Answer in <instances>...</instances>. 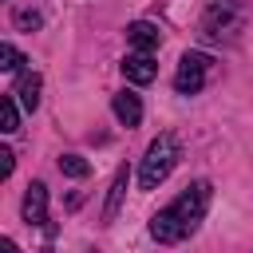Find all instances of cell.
<instances>
[{
  "mask_svg": "<svg viewBox=\"0 0 253 253\" xmlns=\"http://www.w3.org/2000/svg\"><path fill=\"white\" fill-rule=\"evenodd\" d=\"M206 75H210V55L186 51L182 63H178V75H174V91L178 95H198L206 87Z\"/></svg>",
  "mask_w": 253,
  "mask_h": 253,
  "instance_id": "obj_3",
  "label": "cell"
},
{
  "mask_svg": "<svg viewBox=\"0 0 253 253\" xmlns=\"http://www.w3.org/2000/svg\"><path fill=\"white\" fill-rule=\"evenodd\" d=\"M178 158H182L178 138H174L170 130H162V134L146 146V154H142V166H138V186H142V190H158V186L170 178V170L178 166Z\"/></svg>",
  "mask_w": 253,
  "mask_h": 253,
  "instance_id": "obj_2",
  "label": "cell"
},
{
  "mask_svg": "<svg viewBox=\"0 0 253 253\" xmlns=\"http://www.w3.org/2000/svg\"><path fill=\"white\" fill-rule=\"evenodd\" d=\"M0 253H20V245H16L12 237H4V241H0Z\"/></svg>",
  "mask_w": 253,
  "mask_h": 253,
  "instance_id": "obj_15",
  "label": "cell"
},
{
  "mask_svg": "<svg viewBox=\"0 0 253 253\" xmlns=\"http://www.w3.org/2000/svg\"><path fill=\"white\" fill-rule=\"evenodd\" d=\"M59 170H63L67 178H87V174H91V162L79 158V154H63V158H59Z\"/></svg>",
  "mask_w": 253,
  "mask_h": 253,
  "instance_id": "obj_11",
  "label": "cell"
},
{
  "mask_svg": "<svg viewBox=\"0 0 253 253\" xmlns=\"http://www.w3.org/2000/svg\"><path fill=\"white\" fill-rule=\"evenodd\" d=\"M16 126H20V111H16V99H12V95H4V99H0V130H4V134H12Z\"/></svg>",
  "mask_w": 253,
  "mask_h": 253,
  "instance_id": "obj_10",
  "label": "cell"
},
{
  "mask_svg": "<svg viewBox=\"0 0 253 253\" xmlns=\"http://www.w3.org/2000/svg\"><path fill=\"white\" fill-rule=\"evenodd\" d=\"M20 63H24V55L4 40V43H0V71H20Z\"/></svg>",
  "mask_w": 253,
  "mask_h": 253,
  "instance_id": "obj_12",
  "label": "cell"
},
{
  "mask_svg": "<svg viewBox=\"0 0 253 253\" xmlns=\"http://www.w3.org/2000/svg\"><path fill=\"white\" fill-rule=\"evenodd\" d=\"M123 75H126L130 83L146 87V83H154V75H158V63H154V55H150V51H130V55L123 59Z\"/></svg>",
  "mask_w": 253,
  "mask_h": 253,
  "instance_id": "obj_4",
  "label": "cell"
},
{
  "mask_svg": "<svg viewBox=\"0 0 253 253\" xmlns=\"http://www.w3.org/2000/svg\"><path fill=\"white\" fill-rule=\"evenodd\" d=\"M12 166H16V154L8 146H0V178H12Z\"/></svg>",
  "mask_w": 253,
  "mask_h": 253,
  "instance_id": "obj_14",
  "label": "cell"
},
{
  "mask_svg": "<svg viewBox=\"0 0 253 253\" xmlns=\"http://www.w3.org/2000/svg\"><path fill=\"white\" fill-rule=\"evenodd\" d=\"M24 221L28 225H47V186L32 182L24 194Z\"/></svg>",
  "mask_w": 253,
  "mask_h": 253,
  "instance_id": "obj_5",
  "label": "cell"
},
{
  "mask_svg": "<svg viewBox=\"0 0 253 253\" xmlns=\"http://www.w3.org/2000/svg\"><path fill=\"white\" fill-rule=\"evenodd\" d=\"M111 111H115V119H119L123 126H138V123H142V99H138L134 91H119V95L111 99Z\"/></svg>",
  "mask_w": 253,
  "mask_h": 253,
  "instance_id": "obj_7",
  "label": "cell"
},
{
  "mask_svg": "<svg viewBox=\"0 0 253 253\" xmlns=\"http://www.w3.org/2000/svg\"><path fill=\"white\" fill-rule=\"evenodd\" d=\"M40 24H43V16H40V12H28V8H24V12H16V28H20V32H32V28H40Z\"/></svg>",
  "mask_w": 253,
  "mask_h": 253,
  "instance_id": "obj_13",
  "label": "cell"
},
{
  "mask_svg": "<svg viewBox=\"0 0 253 253\" xmlns=\"http://www.w3.org/2000/svg\"><path fill=\"white\" fill-rule=\"evenodd\" d=\"M123 194H126V170H119V174H115V182H111V198H107V206H103V221H115Z\"/></svg>",
  "mask_w": 253,
  "mask_h": 253,
  "instance_id": "obj_9",
  "label": "cell"
},
{
  "mask_svg": "<svg viewBox=\"0 0 253 253\" xmlns=\"http://www.w3.org/2000/svg\"><path fill=\"white\" fill-rule=\"evenodd\" d=\"M126 43H130L134 51H154V47L162 43V32H158L150 20H134V24H126Z\"/></svg>",
  "mask_w": 253,
  "mask_h": 253,
  "instance_id": "obj_6",
  "label": "cell"
},
{
  "mask_svg": "<svg viewBox=\"0 0 253 253\" xmlns=\"http://www.w3.org/2000/svg\"><path fill=\"white\" fill-rule=\"evenodd\" d=\"M40 87H43V79L32 71V75H24V79H20V87H16L12 95L20 99V107H24V111H36V107H40Z\"/></svg>",
  "mask_w": 253,
  "mask_h": 253,
  "instance_id": "obj_8",
  "label": "cell"
},
{
  "mask_svg": "<svg viewBox=\"0 0 253 253\" xmlns=\"http://www.w3.org/2000/svg\"><path fill=\"white\" fill-rule=\"evenodd\" d=\"M210 198H213V186H210L206 178L190 182L166 210H158V213L150 217V237H154L158 245H178V241H186L190 233H198V225H202V217H206V210H210Z\"/></svg>",
  "mask_w": 253,
  "mask_h": 253,
  "instance_id": "obj_1",
  "label": "cell"
}]
</instances>
